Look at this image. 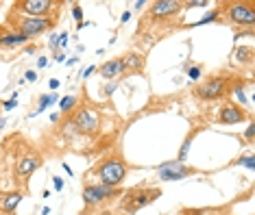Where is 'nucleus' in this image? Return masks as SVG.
I'll return each instance as SVG.
<instances>
[{
    "label": "nucleus",
    "mask_w": 255,
    "mask_h": 215,
    "mask_svg": "<svg viewBox=\"0 0 255 215\" xmlns=\"http://www.w3.org/2000/svg\"><path fill=\"white\" fill-rule=\"evenodd\" d=\"M218 124H225V126H234V124H240V122L247 120V113L242 107H238L234 102H225L223 107L218 109Z\"/></svg>",
    "instance_id": "9b49d317"
},
{
    "label": "nucleus",
    "mask_w": 255,
    "mask_h": 215,
    "mask_svg": "<svg viewBox=\"0 0 255 215\" xmlns=\"http://www.w3.org/2000/svg\"><path fill=\"white\" fill-rule=\"evenodd\" d=\"M94 72H96V68H94V66H90V68H88V70H85V72H83V78H90V76H92V74H94Z\"/></svg>",
    "instance_id": "72a5a7b5"
},
{
    "label": "nucleus",
    "mask_w": 255,
    "mask_h": 215,
    "mask_svg": "<svg viewBox=\"0 0 255 215\" xmlns=\"http://www.w3.org/2000/svg\"><path fill=\"white\" fill-rule=\"evenodd\" d=\"M118 89V83H109L107 87H105V96H109V94H114V91Z\"/></svg>",
    "instance_id": "7c9ffc66"
},
{
    "label": "nucleus",
    "mask_w": 255,
    "mask_h": 215,
    "mask_svg": "<svg viewBox=\"0 0 255 215\" xmlns=\"http://www.w3.org/2000/svg\"><path fill=\"white\" fill-rule=\"evenodd\" d=\"M236 165H245V167H249V170H253V165H255L253 154H247V156H242V159H238Z\"/></svg>",
    "instance_id": "b1692460"
},
{
    "label": "nucleus",
    "mask_w": 255,
    "mask_h": 215,
    "mask_svg": "<svg viewBox=\"0 0 255 215\" xmlns=\"http://www.w3.org/2000/svg\"><path fill=\"white\" fill-rule=\"evenodd\" d=\"M0 215H2V213H0Z\"/></svg>",
    "instance_id": "ea45409f"
},
{
    "label": "nucleus",
    "mask_w": 255,
    "mask_h": 215,
    "mask_svg": "<svg viewBox=\"0 0 255 215\" xmlns=\"http://www.w3.org/2000/svg\"><path fill=\"white\" fill-rule=\"evenodd\" d=\"M183 9V2L179 0H155L150 2V17L153 20H166V17L177 15Z\"/></svg>",
    "instance_id": "9d476101"
},
{
    "label": "nucleus",
    "mask_w": 255,
    "mask_h": 215,
    "mask_svg": "<svg viewBox=\"0 0 255 215\" xmlns=\"http://www.w3.org/2000/svg\"><path fill=\"white\" fill-rule=\"evenodd\" d=\"M94 174L101 178V185H107V187H120L127 178V163L118 156H112V159L101 161L94 167Z\"/></svg>",
    "instance_id": "f257e3e1"
},
{
    "label": "nucleus",
    "mask_w": 255,
    "mask_h": 215,
    "mask_svg": "<svg viewBox=\"0 0 255 215\" xmlns=\"http://www.w3.org/2000/svg\"><path fill=\"white\" fill-rule=\"evenodd\" d=\"M194 96L199 100H218V98L227 96V78H220V76H212L207 78L205 83L196 85L194 87Z\"/></svg>",
    "instance_id": "7ed1b4c3"
},
{
    "label": "nucleus",
    "mask_w": 255,
    "mask_h": 215,
    "mask_svg": "<svg viewBox=\"0 0 255 215\" xmlns=\"http://www.w3.org/2000/svg\"><path fill=\"white\" fill-rule=\"evenodd\" d=\"M144 4H146V2H144V0H137V2H135V4H133V9H135V11H137V9H142V7H144Z\"/></svg>",
    "instance_id": "e433bc0d"
},
{
    "label": "nucleus",
    "mask_w": 255,
    "mask_h": 215,
    "mask_svg": "<svg viewBox=\"0 0 255 215\" xmlns=\"http://www.w3.org/2000/svg\"><path fill=\"white\" fill-rule=\"evenodd\" d=\"M231 96H234L236 100H240V104H247V96H245V89H242V85H236L234 89H231Z\"/></svg>",
    "instance_id": "4be33fe9"
},
{
    "label": "nucleus",
    "mask_w": 255,
    "mask_h": 215,
    "mask_svg": "<svg viewBox=\"0 0 255 215\" xmlns=\"http://www.w3.org/2000/svg\"><path fill=\"white\" fill-rule=\"evenodd\" d=\"M59 98H57V94H50V96H39V104H37V111L33 113V115H37V113H44V109L46 107H50V104H55ZM31 115V118H33Z\"/></svg>",
    "instance_id": "a211bd4d"
},
{
    "label": "nucleus",
    "mask_w": 255,
    "mask_h": 215,
    "mask_svg": "<svg viewBox=\"0 0 255 215\" xmlns=\"http://www.w3.org/2000/svg\"><path fill=\"white\" fill-rule=\"evenodd\" d=\"M57 37H59V35L53 33V35H50V39H48V44H50V48H53V50H57Z\"/></svg>",
    "instance_id": "2f4dec72"
},
{
    "label": "nucleus",
    "mask_w": 255,
    "mask_h": 215,
    "mask_svg": "<svg viewBox=\"0 0 255 215\" xmlns=\"http://www.w3.org/2000/svg\"><path fill=\"white\" fill-rule=\"evenodd\" d=\"M66 46H68V33H61L57 37V48H66Z\"/></svg>",
    "instance_id": "cd10ccee"
},
{
    "label": "nucleus",
    "mask_w": 255,
    "mask_h": 215,
    "mask_svg": "<svg viewBox=\"0 0 255 215\" xmlns=\"http://www.w3.org/2000/svg\"><path fill=\"white\" fill-rule=\"evenodd\" d=\"M116 196H120V189L118 187H107V185H85L83 187V202L88 207H94V205H101L105 200H112Z\"/></svg>",
    "instance_id": "423d86ee"
},
{
    "label": "nucleus",
    "mask_w": 255,
    "mask_h": 215,
    "mask_svg": "<svg viewBox=\"0 0 255 215\" xmlns=\"http://www.w3.org/2000/svg\"><path fill=\"white\" fill-rule=\"evenodd\" d=\"M53 26H55V17H28V15L15 17V28H18V33L26 35L28 39L39 37V35L50 31Z\"/></svg>",
    "instance_id": "f03ea898"
},
{
    "label": "nucleus",
    "mask_w": 255,
    "mask_h": 215,
    "mask_svg": "<svg viewBox=\"0 0 255 215\" xmlns=\"http://www.w3.org/2000/svg\"><path fill=\"white\" fill-rule=\"evenodd\" d=\"M15 96H18V94H15ZM15 96L2 102V109H4V111H11V109H15V107H18V100H15Z\"/></svg>",
    "instance_id": "393cba45"
},
{
    "label": "nucleus",
    "mask_w": 255,
    "mask_h": 215,
    "mask_svg": "<svg viewBox=\"0 0 255 215\" xmlns=\"http://www.w3.org/2000/svg\"><path fill=\"white\" fill-rule=\"evenodd\" d=\"M161 191L159 189H135L131 194L125 196L123 205H125V211L127 213H137L140 209L148 207L150 202H155V198H159Z\"/></svg>",
    "instance_id": "20e7f679"
},
{
    "label": "nucleus",
    "mask_w": 255,
    "mask_h": 215,
    "mask_svg": "<svg viewBox=\"0 0 255 215\" xmlns=\"http://www.w3.org/2000/svg\"><path fill=\"white\" fill-rule=\"evenodd\" d=\"M24 80H31V83H35V80H37V72H35V70H28V72L24 74Z\"/></svg>",
    "instance_id": "c756f323"
},
{
    "label": "nucleus",
    "mask_w": 255,
    "mask_h": 215,
    "mask_svg": "<svg viewBox=\"0 0 255 215\" xmlns=\"http://www.w3.org/2000/svg\"><path fill=\"white\" fill-rule=\"evenodd\" d=\"M125 72H127V66H125L123 57H120V59L105 61V63L101 66V76H103V78H107V80H114V78L123 76Z\"/></svg>",
    "instance_id": "ddd939ff"
},
{
    "label": "nucleus",
    "mask_w": 255,
    "mask_h": 215,
    "mask_svg": "<svg viewBox=\"0 0 255 215\" xmlns=\"http://www.w3.org/2000/svg\"><path fill=\"white\" fill-rule=\"evenodd\" d=\"M245 137L249 139V142H253V137H255V124H253V122L249 124V129L245 131Z\"/></svg>",
    "instance_id": "c85d7f7f"
},
{
    "label": "nucleus",
    "mask_w": 255,
    "mask_h": 215,
    "mask_svg": "<svg viewBox=\"0 0 255 215\" xmlns=\"http://www.w3.org/2000/svg\"><path fill=\"white\" fill-rule=\"evenodd\" d=\"M127 70H131V72H142L144 70V57L140 52H129L127 57H123Z\"/></svg>",
    "instance_id": "dca6fc26"
},
{
    "label": "nucleus",
    "mask_w": 255,
    "mask_h": 215,
    "mask_svg": "<svg viewBox=\"0 0 255 215\" xmlns=\"http://www.w3.org/2000/svg\"><path fill=\"white\" fill-rule=\"evenodd\" d=\"M53 183H55V189H57V191H61V189H63V181H61L59 176H55V178H53Z\"/></svg>",
    "instance_id": "473e14b6"
},
{
    "label": "nucleus",
    "mask_w": 255,
    "mask_h": 215,
    "mask_svg": "<svg viewBox=\"0 0 255 215\" xmlns=\"http://www.w3.org/2000/svg\"><path fill=\"white\" fill-rule=\"evenodd\" d=\"M236 59L249 63V61H251V48H238L236 50Z\"/></svg>",
    "instance_id": "412c9836"
},
{
    "label": "nucleus",
    "mask_w": 255,
    "mask_h": 215,
    "mask_svg": "<svg viewBox=\"0 0 255 215\" xmlns=\"http://www.w3.org/2000/svg\"><path fill=\"white\" fill-rule=\"evenodd\" d=\"M183 68L188 70V78H190V80H199V78H201V74H203L201 66H183Z\"/></svg>",
    "instance_id": "aec40b11"
},
{
    "label": "nucleus",
    "mask_w": 255,
    "mask_h": 215,
    "mask_svg": "<svg viewBox=\"0 0 255 215\" xmlns=\"http://www.w3.org/2000/svg\"><path fill=\"white\" fill-rule=\"evenodd\" d=\"M57 87H59V80L53 78V80H50V89H57Z\"/></svg>",
    "instance_id": "4c0bfd02"
},
{
    "label": "nucleus",
    "mask_w": 255,
    "mask_h": 215,
    "mask_svg": "<svg viewBox=\"0 0 255 215\" xmlns=\"http://www.w3.org/2000/svg\"><path fill=\"white\" fill-rule=\"evenodd\" d=\"M26 42H28L26 35L13 31V33H7V35H2V37H0V48H18V46L26 44Z\"/></svg>",
    "instance_id": "2eb2a0df"
},
{
    "label": "nucleus",
    "mask_w": 255,
    "mask_h": 215,
    "mask_svg": "<svg viewBox=\"0 0 255 215\" xmlns=\"http://www.w3.org/2000/svg\"><path fill=\"white\" fill-rule=\"evenodd\" d=\"M72 122L79 129V133H88V135L98 133V126H101V118H98V113L92 111V109H81V111L74 115Z\"/></svg>",
    "instance_id": "1a4fd4ad"
},
{
    "label": "nucleus",
    "mask_w": 255,
    "mask_h": 215,
    "mask_svg": "<svg viewBox=\"0 0 255 215\" xmlns=\"http://www.w3.org/2000/svg\"><path fill=\"white\" fill-rule=\"evenodd\" d=\"M220 13H223V9H212L210 13H205L199 22H194V24H190V26H203V24H210V22H216L220 17Z\"/></svg>",
    "instance_id": "f3484780"
},
{
    "label": "nucleus",
    "mask_w": 255,
    "mask_h": 215,
    "mask_svg": "<svg viewBox=\"0 0 255 215\" xmlns=\"http://www.w3.org/2000/svg\"><path fill=\"white\" fill-rule=\"evenodd\" d=\"M194 170L192 167H188V165H183L181 161H170V163H161L157 167V176H159V181H183V178H188V176H192Z\"/></svg>",
    "instance_id": "6e6552de"
},
{
    "label": "nucleus",
    "mask_w": 255,
    "mask_h": 215,
    "mask_svg": "<svg viewBox=\"0 0 255 215\" xmlns=\"http://www.w3.org/2000/svg\"><path fill=\"white\" fill-rule=\"evenodd\" d=\"M22 200V194L20 191H11V194H7L2 200H0V213L2 215H13L15 209H18Z\"/></svg>",
    "instance_id": "4468645a"
},
{
    "label": "nucleus",
    "mask_w": 255,
    "mask_h": 215,
    "mask_svg": "<svg viewBox=\"0 0 255 215\" xmlns=\"http://www.w3.org/2000/svg\"><path fill=\"white\" fill-rule=\"evenodd\" d=\"M72 15H74V20L77 22H83V9H81L79 4H74L72 7Z\"/></svg>",
    "instance_id": "a878e982"
},
{
    "label": "nucleus",
    "mask_w": 255,
    "mask_h": 215,
    "mask_svg": "<svg viewBox=\"0 0 255 215\" xmlns=\"http://www.w3.org/2000/svg\"><path fill=\"white\" fill-rule=\"evenodd\" d=\"M227 15L234 24H240V26L255 24V9L251 2H231L227 7Z\"/></svg>",
    "instance_id": "0eeeda50"
},
{
    "label": "nucleus",
    "mask_w": 255,
    "mask_h": 215,
    "mask_svg": "<svg viewBox=\"0 0 255 215\" xmlns=\"http://www.w3.org/2000/svg\"><path fill=\"white\" fill-rule=\"evenodd\" d=\"M48 66V59H46V57H39L37 59V68H46Z\"/></svg>",
    "instance_id": "f704fd0d"
},
{
    "label": "nucleus",
    "mask_w": 255,
    "mask_h": 215,
    "mask_svg": "<svg viewBox=\"0 0 255 215\" xmlns=\"http://www.w3.org/2000/svg\"><path fill=\"white\" fill-rule=\"evenodd\" d=\"M190 143H192V139H185L183 142V146H181V150H179V159L177 161H185V156H188V152H190Z\"/></svg>",
    "instance_id": "5701e85b"
},
{
    "label": "nucleus",
    "mask_w": 255,
    "mask_h": 215,
    "mask_svg": "<svg viewBox=\"0 0 255 215\" xmlns=\"http://www.w3.org/2000/svg\"><path fill=\"white\" fill-rule=\"evenodd\" d=\"M57 4L59 2H55V0H20V2H15V11L28 17H50Z\"/></svg>",
    "instance_id": "39448f33"
},
{
    "label": "nucleus",
    "mask_w": 255,
    "mask_h": 215,
    "mask_svg": "<svg viewBox=\"0 0 255 215\" xmlns=\"http://www.w3.org/2000/svg\"><path fill=\"white\" fill-rule=\"evenodd\" d=\"M207 4H210V2H207V0H190V2H185V7H207Z\"/></svg>",
    "instance_id": "bb28decb"
},
{
    "label": "nucleus",
    "mask_w": 255,
    "mask_h": 215,
    "mask_svg": "<svg viewBox=\"0 0 255 215\" xmlns=\"http://www.w3.org/2000/svg\"><path fill=\"white\" fill-rule=\"evenodd\" d=\"M129 17H131V11H125L123 17H120V22H123V24H125V22H129Z\"/></svg>",
    "instance_id": "c9c22d12"
},
{
    "label": "nucleus",
    "mask_w": 255,
    "mask_h": 215,
    "mask_svg": "<svg viewBox=\"0 0 255 215\" xmlns=\"http://www.w3.org/2000/svg\"><path fill=\"white\" fill-rule=\"evenodd\" d=\"M77 96H63L61 100H59V107H61V111L63 113H72L74 111V107H77Z\"/></svg>",
    "instance_id": "6ab92c4d"
},
{
    "label": "nucleus",
    "mask_w": 255,
    "mask_h": 215,
    "mask_svg": "<svg viewBox=\"0 0 255 215\" xmlns=\"http://www.w3.org/2000/svg\"><path fill=\"white\" fill-rule=\"evenodd\" d=\"M50 122H59V113H53V115H50Z\"/></svg>",
    "instance_id": "58836bf2"
},
{
    "label": "nucleus",
    "mask_w": 255,
    "mask_h": 215,
    "mask_svg": "<svg viewBox=\"0 0 255 215\" xmlns=\"http://www.w3.org/2000/svg\"><path fill=\"white\" fill-rule=\"evenodd\" d=\"M42 165V159H39V154H35V152H28V154H24L22 159L18 161V165H15V174H18L20 178H31L33 176V172L37 170V167Z\"/></svg>",
    "instance_id": "f8f14e48"
}]
</instances>
